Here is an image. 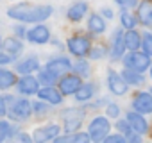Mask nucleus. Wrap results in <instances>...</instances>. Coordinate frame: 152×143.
Listing matches in <instances>:
<instances>
[{"label": "nucleus", "mask_w": 152, "mask_h": 143, "mask_svg": "<svg viewBox=\"0 0 152 143\" xmlns=\"http://www.w3.org/2000/svg\"><path fill=\"white\" fill-rule=\"evenodd\" d=\"M32 111H34L32 104L27 98H18L16 102H13V106L9 109V116L13 120H16V122H23V120H27L31 116Z\"/></svg>", "instance_id": "obj_7"}, {"label": "nucleus", "mask_w": 152, "mask_h": 143, "mask_svg": "<svg viewBox=\"0 0 152 143\" xmlns=\"http://www.w3.org/2000/svg\"><path fill=\"white\" fill-rule=\"evenodd\" d=\"M18 81H16V75L13 74L11 70L7 68H2L0 70V90H9L11 86H15Z\"/></svg>", "instance_id": "obj_24"}, {"label": "nucleus", "mask_w": 152, "mask_h": 143, "mask_svg": "<svg viewBox=\"0 0 152 143\" xmlns=\"http://www.w3.org/2000/svg\"><path fill=\"white\" fill-rule=\"evenodd\" d=\"M83 86V81H81V75L73 74H66L59 79V90L63 91V95H75L77 90Z\"/></svg>", "instance_id": "obj_8"}, {"label": "nucleus", "mask_w": 152, "mask_h": 143, "mask_svg": "<svg viewBox=\"0 0 152 143\" xmlns=\"http://www.w3.org/2000/svg\"><path fill=\"white\" fill-rule=\"evenodd\" d=\"M16 72L22 75H29L32 72H39V59L36 55H29V57H23L22 61L16 63Z\"/></svg>", "instance_id": "obj_14"}, {"label": "nucleus", "mask_w": 152, "mask_h": 143, "mask_svg": "<svg viewBox=\"0 0 152 143\" xmlns=\"http://www.w3.org/2000/svg\"><path fill=\"white\" fill-rule=\"evenodd\" d=\"M125 43H127V50H140V47H141V34L136 32L134 29H127Z\"/></svg>", "instance_id": "obj_25"}, {"label": "nucleus", "mask_w": 152, "mask_h": 143, "mask_svg": "<svg viewBox=\"0 0 152 143\" xmlns=\"http://www.w3.org/2000/svg\"><path fill=\"white\" fill-rule=\"evenodd\" d=\"M84 122V111L83 109H66L63 111V123H64V131L66 132H75L79 131V127Z\"/></svg>", "instance_id": "obj_4"}, {"label": "nucleus", "mask_w": 152, "mask_h": 143, "mask_svg": "<svg viewBox=\"0 0 152 143\" xmlns=\"http://www.w3.org/2000/svg\"><path fill=\"white\" fill-rule=\"evenodd\" d=\"M27 41L29 43H34V45H45L50 41V31L47 25L43 23H36L32 29L27 31Z\"/></svg>", "instance_id": "obj_9"}, {"label": "nucleus", "mask_w": 152, "mask_h": 143, "mask_svg": "<svg viewBox=\"0 0 152 143\" xmlns=\"http://www.w3.org/2000/svg\"><path fill=\"white\" fill-rule=\"evenodd\" d=\"M38 81H39L41 84H45V86H50V84H54V82L57 81V77H56L54 74H50L47 68H43V70L38 72Z\"/></svg>", "instance_id": "obj_29"}, {"label": "nucleus", "mask_w": 152, "mask_h": 143, "mask_svg": "<svg viewBox=\"0 0 152 143\" xmlns=\"http://www.w3.org/2000/svg\"><path fill=\"white\" fill-rule=\"evenodd\" d=\"M127 122L131 123V127L136 131V132H140V134H145L147 131H148V123H147V120L143 118V113H138V111H131V113H127Z\"/></svg>", "instance_id": "obj_17"}, {"label": "nucleus", "mask_w": 152, "mask_h": 143, "mask_svg": "<svg viewBox=\"0 0 152 143\" xmlns=\"http://www.w3.org/2000/svg\"><path fill=\"white\" fill-rule=\"evenodd\" d=\"M15 32H16V36H27L25 25H16V27H15Z\"/></svg>", "instance_id": "obj_38"}, {"label": "nucleus", "mask_w": 152, "mask_h": 143, "mask_svg": "<svg viewBox=\"0 0 152 143\" xmlns=\"http://www.w3.org/2000/svg\"><path fill=\"white\" fill-rule=\"evenodd\" d=\"M39 81H38V77H32L31 74L29 75H23L18 82H16V88H18V91L22 93V95H38V91H39Z\"/></svg>", "instance_id": "obj_13"}, {"label": "nucleus", "mask_w": 152, "mask_h": 143, "mask_svg": "<svg viewBox=\"0 0 152 143\" xmlns=\"http://www.w3.org/2000/svg\"><path fill=\"white\" fill-rule=\"evenodd\" d=\"M138 20L152 29V0H143L141 4H138Z\"/></svg>", "instance_id": "obj_18"}, {"label": "nucleus", "mask_w": 152, "mask_h": 143, "mask_svg": "<svg viewBox=\"0 0 152 143\" xmlns=\"http://www.w3.org/2000/svg\"><path fill=\"white\" fill-rule=\"evenodd\" d=\"M150 57L145 50L143 52H138V50H129L127 55H124V66L125 68H132V70H138V72H145L150 68Z\"/></svg>", "instance_id": "obj_2"}, {"label": "nucleus", "mask_w": 152, "mask_h": 143, "mask_svg": "<svg viewBox=\"0 0 152 143\" xmlns=\"http://www.w3.org/2000/svg\"><path fill=\"white\" fill-rule=\"evenodd\" d=\"M107 86L111 90V93L115 95H125L127 90H129V82L124 79L122 74H116L115 70H109V74H107Z\"/></svg>", "instance_id": "obj_10"}, {"label": "nucleus", "mask_w": 152, "mask_h": 143, "mask_svg": "<svg viewBox=\"0 0 152 143\" xmlns=\"http://www.w3.org/2000/svg\"><path fill=\"white\" fill-rule=\"evenodd\" d=\"M11 61H15V57H13L11 54H7V52H2V54H0V64H2V66H6V64L11 63Z\"/></svg>", "instance_id": "obj_35"}, {"label": "nucleus", "mask_w": 152, "mask_h": 143, "mask_svg": "<svg viewBox=\"0 0 152 143\" xmlns=\"http://www.w3.org/2000/svg\"><path fill=\"white\" fill-rule=\"evenodd\" d=\"M124 79L129 82V86H143L145 84V75L143 72H138V70H132V68H125L122 72Z\"/></svg>", "instance_id": "obj_21"}, {"label": "nucleus", "mask_w": 152, "mask_h": 143, "mask_svg": "<svg viewBox=\"0 0 152 143\" xmlns=\"http://www.w3.org/2000/svg\"><path fill=\"white\" fill-rule=\"evenodd\" d=\"M95 91H97L95 84L86 82V84H83V86L77 90V93H75V100H77V102H90V100L93 98Z\"/></svg>", "instance_id": "obj_22"}, {"label": "nucleus", "mask_w": 152, "mask_h": 143, "mask_svg": "<svg viewBox=\"0 0 152 143\" xmlns=\"http://www.w3.org/2000/svg\"><path fill=\"white\" fill-rule=\"evenodd\" d=\"M127 50V43H125V34L122 29H116L113 34V41H111V59H124V54Z\"/></svg>", "instance_id": "obj_11"}, {"label": "nucleus", "mask_w": 152, "mask_h": 143, "mask_svg": "<svg viewBox=\"0 0 152 143\" xmlns=\"http://www.w3.org/2000/svg\"><path fill=\"white\" fill-rule=\"evenodd\" d=\"M88 29H90L91 32H95V34H102V32L106 31V22H104V18H102L100 15H97V13L90 15V18H88Z\"/></svg>", "instance_id": "obj_23"}, {"label": "nucleus", "mask_w": 152, "mask_h": 143, "mask_svg": "<svg viewBox=\"0 0 152 143\" xmlns=\"http://www.w3.org/2000/svg\"><path fill=\"white\" fill-rule=\"evenodd\" d=\"M2 52H7L13 57H18L23 52V43L18 38H6L2 41Z\"/></svg>", "instance_id": "obj_20"}, {"label": "nucleus", "mask_w": 152, "mask_h": 143, "mask_svg": "<svg viewBox=\"0 0 152 143\" xmlns=\"http://www.w3.org/2000/svg\"><path fill=\"white\" fill-rule=\"evenodd\" d=\"M141 47H143V50L148 55H152V34L150 32H143V36H141Z\"/></svg>", "instance_id": "obj_31"}, {"label": "nucleus", "mask_w": 152, "mask_h": 143, "mask_svg": "<svg viewBox=\"0 0 152 143\" xmlns=\"http://www.w3.org/2000/svg\"><path fill=\"white\" fill-rule=\"evenodd\" d=\"M54 13L52 6H36V4H15L7 9V16L23 23H41L47 18H50V15Z\"/></svg>", "instance_id": "obj_1"}, {"label": "nucleus", "mask_w": 152, "mask_h": 143, "mask_svg": "<svg viewBox=\"0 0 152 143\" xmlns=\"http://www.w3.org/2000/svg\"><path fill=\"white\" fill-rule=\"evenodd\" d=\"M132 109L143 115L152 113V91H140L132 100Z\"/></svg>", "instance_id": "obj_12"}, {"label": "nucleus", "mask_w": 152, "mask_h": 143, "mask_svg": "<svg viewBox=\"0 0 152 143\" xmlns=\"http://www.w3.org/2000/svg\"><path fill=\"white\" fill-rule=\"evenodd\" d=\"M136 6H138V0H124L122 2L124 9H131V7H136Z\"/></svg>", "instance_id": "obj_37"}, {"label": "nucleus", "mask_w": 152, "mask_h": 143, "mask_svg": "<svg viewBox=\"0 0 152 143\" xmlns=\"http://www.w3.org/2000/svg\"><path fill=\"white\" fill-rule=\"evenodd\" d=\"M38 98L41 100H47L50 102L52 106H59L63 102V91L61 90H56L52 86H43L39 91H38Z\"/></svg>", "instance_id": "obj_15"}, {"label": "nucleus", "mask_w": 152, "mask_h": 143, "mask_svg": "<svg viewBox=\"0 0 152 143\" xmlns=\"http://www.w3.org/2000/svg\"><path fill=\"white\" fill-rule=\"evenodd\" d=\"M150 91H152V90H150Z\"/></svg>", "instance_id": "obj_43"}, {"label": "nucleus", "mask_w": 152, "mask_h": 143, "mask_svg": "<svg viewBox=\"0 0 152 143\" xmlns=\"http://www.w3.org/2000/svg\"><path fill=\"white\" fill-rule=\"evenodd\" d=\"M0 115H2V116L9 115V111H7V102H6L4 97H0Z\"/></svg>", "instance_id": "obj_36"}, {"label": "nucleus", "mask_w": 152, "mask_h": 143, "mask_svg": "<svg viewBox=\"0 0 152 143\" xmlns=\"http://www.w3.org/2000/svg\"><path fill=\"white\" fill-rule=\"evenodd\" d=\"M150 77H152V64H150Z\"/></svg>", "instance_id": "obj_42"}, {"label": "nucleus", "mask_w": 152, "mask_h": 143, "mask_svg": "<svg viewBox=\"0 0 152 143\" xmlns=\"http://www.w3.org/2000/svg\"><path fill=\"white\" fill-rule=\"evenodd\" d=\"M120 20H122V27H125V29H134V27H136V23H138L136 16H134L132 13H129L127 9H124V11H122Z\"/></svg>", "instance_id": "obj_28"}, {"label": "nucleus", "mask_w": 152, "mask_h": 143, "mask_svg": "<svg viewBox=\"0 0 152 143\" xmlns=\"http://www.w3.org/2000/svg\"><path fill=\"white\" fill-rule=\"evenodd\" d=\"M50 106H52L50 102H47V100H41V98H39L38 102H34V104H32V109H34V113H36V115L43 116V115H47V113L50 111Z\"/></svg>", "instance_id": "obj_30"}, {"label": "nucleus", "mask_w": 152, "mask_h": 143, "mask_svg": "<svg viewBox=\"0 0 152 143\" xmlns=\"http://www.w3.org/2000/svg\"><path fill=\"white\" fill-rule=\"evenodd\" d=\"M100 13H102V16H104V18H113V11H111L109 7H102V9H100Z\"/></svg>", "instance_id": "obj_39"}, {"label": "nucleus", "mask_w": 152, "mask_h": 143, "mask_svg": "<svg viewBox=\"0 0 152 143\" xmlns=\"http://www.w3.org/2000/svg\"><path fill=\"white\" fill-rule=\"evenodd\" d=\"M86 13H88V4H86V2H75V4H72V6L68 7L66 16H68V20H72V22H81V20L86 16Z\"/></svg>", "instance_id": "obj_19"}, {"label": "nucleus", "mask_w": 152, "mask_h": 143, "mask_svg": "<svg viewBox=\"0 0 152 143\" xmlns=\"http://www.w3.org/2000/svg\"><path fill=\"white\" fill-rule=\"evenodd\" d=\"M109 120L106 116H95L91 122H90V127H88V132L91 134V139L93 141H104L106 136L109 134Z\"/></svg>", "instance_id": "obj_3"}, {"label": "nucleus", "mask_w": 152, "mask_h": 143, "mask_svg": "<svg viewBox=\"0 0 152 143\" xmlns=\"http://www.w3.org/2000/svg\"><path fill=\"white\" fill-rule=\"evenodd\" d=\"M124 141H127V138H125V134H122L120 131H118L116 134H107L106 139H104V143H124Z\"/></svg>", "instance_id": "obj_32"}, {"label": "nucleus", "mask_w": 152, "mask_h": 143, "mask_svg": "<svg viewBox=\"0 0 152 143\" xmlns=\"http://www.w3.org/2000/svg\"><path fill=\"white\" fill-rule=\"evenodd\" d=\"M66 47H68L70 54L75 55V57H84L91 50V43H90V39L86 36H72L68 39Z\"/></svg>", "instance_id": "obj_5"}, {"label": "nucleus", "mask_w": 152, "mask_h": 143, "mask_svg": "<svg viewBox=\"0 0 152 143\" xmlns=\"http://www.w3.org/2000/svg\"><path fill=\"white\" fill-rule=\"evenodd\" d=\"M72 72H75V74L81 75V77H88L90 75V64H88V61H84L83 57H79V61L73 63Z\"/></svg>", "instance_id": "obj_27"}, {"label": "nucleus", "mask_w": 152, "mask_h": 143, "mask_svg": "<svg viewBox=\"0 0 152 143\" xmlns=\"http://www.w3.org/2000/svg\"><path fill=\"white\" fill-rule=\"evenodd\" d=\"M16 134H18V131L15 127H11L9 122H6V120L0 122V141H6L9 138H15Z\"/></svg>", "instance_id": "obj_26"}, {"label": "nucleus", "mask_w": 152, "mask_h": 143, "mask_svg": "<svg viewBox=\"0 0 152 143\" xmlns=\"http://www.w3.org/2000/svg\"><path fill=\"white\" fill-rule=\"evenodd\" d=\"M59 132H61V127L50 123V125H47L43 129H36L32 138H34V141H50V139H56L59 136Z\"/></svg>", "instance_id": "obj_16"}, {"label": "nucleus", "mask_w": 152, "mask_h": 143, "mask_svg": "<svg viewBox=\"0 0 152 143\" xmlns=\"http://www.w3.org/2000/svg\"><path fill=\"white\" fill-rule=\"evenodd\" d=\"M88 55H90L91 59H100V57L106 55V48H104V47H91V50H90Z\"/></svg>", "instance_id": "obj_33"}, {"label": "nucleus", "mask_w": 152, "mask_h": 143, "mask_svg": "<svg viewBox=\"0 0 152 143\" xmlns=\"http://www.w3.org/2000/svg\"><path fill=\"white\" fill-rule=\"evenodd\" d=\"M72 61L68 59V57H64V55H59V57H54V59H50L47 64H45V68L50 72V74H54L57 79H61L63 75H66V74H70L72 72Z\"/></svg>", "instance_id": "obj_6"}, {"label": "nucleus", "mask_w": 152, "mask_h": 143, "mask_svg": "<svg viewBox=\"0 0 152 143\" xmlns=\"http://www.w3.org/2000/svg\"><path fill=\"white\" fill-rule=\"evenodd\" d=\"M16 138H18L20 141H32V139H34L32 136H29V134H23V132H20V134H16Z\"/></svg>", "instance_id": "obj_40"}, {"label": "nucleus", "mask_w": 152, "mask_h": 143, "mask_svg": "<svg viewBox=\"0 0 152 143\" xmlns=\"http://www.w3.org/2000/svg\"><path fill=\"white\" fill-rule=\"evenodd\" d=\"M106 113H107L109 118H118V116H120V107H118L116 104H107Z\"/></svg>", "instance_id": "obj_34"}, {"label": "nucleus", "mask_w": 152, "mask_h": 143, "mask_svg": "<svg viewBox=\"0 0 152 143\" xmlns=\"http://www.w3.org/2000/svg\"><path fill=\"white\" fill-rule=\"evenodd\" d=\"M115 2H116V4H120V6H122V2H124V0H115Z\"/></svg>", "instance_id": "obj_41"}]
</instances>
